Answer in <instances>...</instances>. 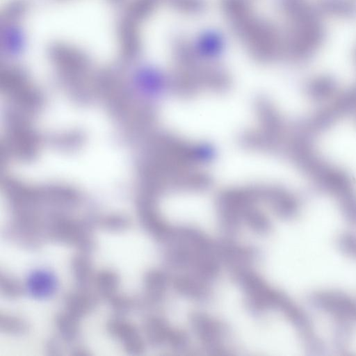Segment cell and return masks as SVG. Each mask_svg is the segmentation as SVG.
I'll return each instance as SVG.
<instances>
[{
	"label": "cell",
	"mask_w": 356,
	"mask_h": 356,
	"mask_svg": "<svg viewBox=\"0 0 356 356\" xmlns=\"http://www.w3.org/2000/svg\"><path fill=\"white\" fill-rule=\"evenodd\" d=\"M307 154L356 219V102L327 115L307 133Z\"/></svg>",
	"instance_id": "1"
},
{
	"label": "cell",
	"mask_w": 356,
	"mask_h": 356,
	"mask_svg": "<svg viewBox=\"0 0 356 356\" xmlns=\"http://www.w3.org/2000/svg\"><path fill=\"white\" fill-rule=\"evenodd\" d=\"M280 6L293 23L288 44L289 56L296 62L309 61L322 44L325 31L322 14L305 0H279Z\"/></svg>",
	"instance_id": "2"
},
{
	"label": "cell",
	"mask_w": 356,
	"mask_h": 356,
	"mask_svg": "<svg viewBox=\"0 0 356 356\" xmlns=\"http://www.w3.org/2000/svg\"><path fill=\"white\" fill-rule=\"evenodd\" d=\"M334 355L356 356V301L341 308Z\"/></svg>",
	"instance_id": "3"
},
{
	"label": "cell",
	"mask_w": 356,
	"mask_h": 356,
	"mask_svg": "<svg viewBox=\"0 0 356 356\" xmlns=\"http://www.w3.org/2000/svg\"><path fill=\"white\" fill-rule=\"evenodd\" d=\"M108 333L131 354H140L145 350V342L139 330L131 323L115 316L106 324Z\"/></svg>",
	"instance_id": "4"
},
{
	"label": "cell",
	"mask_w": 356,
	"mask_h": 356,
	"mask_svg": "<svg viewBox=\"0 0 356 356\" xmlns=\"http://www.w3.org/2000/svg\"><path fill=\"white\" fill-rule=\"evenodd\" d=\"M26 293L38 300L52 298L59 288L58 277L49 268L33 269L27 275L24 284Z\"/></svg>",
	"instance_id": "5"
},
{
	"label": "cell",
	"mask_w": 356,
	"mask_h": 356,
	"mask_svg": "<svg viewBox=\"0 0 356 356\" xmlns=\"http://www.w3.org/2000/svg\"><path fill=\"white\" fill-rule=\"evenodd\" d=\"M97 299L82 289L67 296L65 300V313L79 321L97 305Z\"/></svg>",
	"instance_id": "6"
},
{
	"label": "cell",
	"mask_w": 356,
	"mask_h": 356,
	"mask_svg": "<svg viewBox=\"0 0 356 356\" xmlns=\"http://www.w3.org/2000/svg\"><path fill=\"white\" fill-rule=\"evenodd\" d=\"M320 13L343 18L356 17V3L352 0H318Z\"/></svg>",
	"instance_id": "7"
},
{
	"label": "cell",
	"mask_w": 356,
	"mask_h": 356,
	"mask_svg": "<svg viewBox=\"0 0 356 356\" xmlns=\"http://www.w3.org/2000/svg\"><path fill=\"white\" fill-rule=\"evenodd\" d=\"M72 273L76 283L81 289H86L94 279L92 266L87 252H81L72 261Z\"/></svg>",
	"instance_id": "8"
},
{
	"label": "cell",
	"mask_w": 356,
	"mask_h": 356,
	"mask_svg": "<svg viewBox=\"0 0 356 356\" xmlns=\"http://www.w3.org/2000/svg\"><path fill=\"white\" fill-rule=\"evenodd\" d=\"M0 328L1 332L15 336L26 334L29 325L26 321L20 317L8 314H1Z\"/></svg>",
	"instance_id": "9"
},
{
	"label": "cell",
	"mask_w": 356,
	"mask_h": 356,
	"mask_svg": "<svg viewBox=\"0 0 356 356\" xmlns=\"http://www.w3.org/2000/svg\"><path fill=\"white\" fill-rule=\"evenodd\" d=\"M0 289L1 293L8 298H17L26 293L24 284L7 273H1Z\"/></svg>",
	"instance_id": "10"
},
{
	"label": "cell",
	"mask_w": 356,
	"mask_h": 356,
	"mask_svg": "<svg viewBox=\"0 0 356 356\" xmlns=\"http://www.w3.org/2000/svg\"><path fill=\"white\" fill-rule=\"evenodd\" d=\"M200 45L205 52L216 53L220 49L222 43L218 36L214 35H209L207 34L206 36L202 37Z\"/></svg>",
	"instance_id": "11"
},
{
	"label": "cell",
	"mask_w": 356,
	"mask_h": 356,
	"mask_svg": "<svg viewBox=\"0 0 356 356\" xmlns=\"http://www.w3.org/2000/svg\"><path fill=\"white\" fill-rule=\"evenodd\" d=\"M355 65H356V50H355Z\"/></svg>",
	"instance_id": "12"
}]
</instances>
